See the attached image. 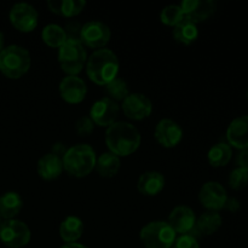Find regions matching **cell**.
<instances>
[{
  "label": "cell",
  "mask_w": 248,
  "mask_h": 248,
  "mask_svg": "<svg viewBox=\"0 0 248 248\" xmlns=\"http://www.w3.org/2000/svg\"><path fill=\"white\" fill-rule=\"evenodd\" d=\"M61 248H89L86 246H84V245L81 244H78V242H74V244H65L63 245Z\"/></svg>",
  "instance_id": "cell-37"
},
{
  "label": "cell",
  "mask_w": 248,
  "mask_h": 248,
  "mask_svg": "<svg viewBox=\"0 0 248 248\" xmlns=\"http://www.w3.org/2000/svg\"><path fill=\"white\" fill-rule=\"evenodd\" d=\"M232 156V149L228 143H217L207 153L208 164L212 167H223L229 164Z\"/></svg>",
  "instance_id": "cell-26"
},
{
  "label": "cell",
  "mask_w": 248,
  "mask_h": 248,
  "mask_svg": "<svg viewBox=\"0 0 248 248\" xmlns=\"http://www.w3.org/2000/svg\"><path fill=\"white\" fill-rule=\"evenodd\" d=\"M240 207H241V203H240V201L237 200L236 198H229V196H228L227 202H225L224 205L225 210L229 211V212L232 213H235L240 210Z\"/></svg>",
  "instance_id": "cell-34"
},
{
  "label": "cell",
  "mask_w": 248,
  "mask_h": 248,
  "mask_svg": "<svg viewBox=\"0 0 248 248\" xmlns=\"http://www.w3.org/2000/svg\"><path fill=\"white\" fill-rule=\"evenodd\" d=\"M121 110L131 120L140 121L149 118L153 111V103L145 94L133 92L121 102Z\"/></svg>",
  "instance_id": "cell-11"
},
{
  "label": "cell",
  "mask_w": 248,
  "mask_h": 248,
  "mask_svg": "<svg viewBox=\"0 0 248 248\" xmlns=\"http://www.w3.org/2000/svg\"><path fill=\"white\" fill-rule=\"evenodd\" d=\"M84 229V223L80 218L75 217V216H69L63 219L60 225L61 239L65 244H74L82 236Z\"/></svg>",
  "instance_id": "cell-23"
},
{
  "label": "cell",
  "mask_w": 248,
  "mask_h": 248,
  "mask_svg": "<svg viewBox=\"0 0 248 248\" xmlns=\"http://www.w3.org/2000/svg\"><path fill=\"white\" fill-rule=\"evenodd\" d=\"M222 223L223 219L219 213L207 211V212L202 213L199 218H196L195 227H194L190 235H193L194 237L210 236L222 227Z\"/></svg>",
  "instance_id": "cell-19"
},
{
  "label": "cell",
  "mask_w": 248,
  "mask_h": 248,
  "mask_svg": "<svg viewBox=\"0 0 248 248\" xmlns=\"http://www.w3.org/2000/svg\"><path fill=\"white\" fill-rule=\"evenodd\" d=\"M60 94L67 103L78 104L86 97L87 86L78 75H67L60 82Z\"/></svg>",
  "instance_id": "cell-15"
},
{
  "label": "cell",
  "mask_w": 248,
  "mask_h": 248,
  "mask_svg": "<svg viewBox=\"0 0 248 248\" xmlns=\"http://www.w3.org/2000/svg\"><path fill=\"white\" fill-rule=\"evenodd\" d=\"M172 35L177 43L183 44V45H191L199 36L198 24L184 16L183 19L173 27Z\"/></svg>",
  "instance_id": "cell-24"
},
{
  "label": "cell",
  "mask_w": 248,
  "mask_h": 248,
  "mask_svg": "<svg viewBox=\"0 0 248 248\" xmlns=\"http://www.w3.org/2000/svg\"><path fill=\"white\" fill-rule=\"evenodd\" d=\"M154 137L156 142L164 148H174L183 138V130L172 119H162L155 126Z\"/></svg>",
  "instance_id": "cell-13"
},
{
  "label": "cell",
  "mask_w": 248,
  "mask_h": 248,
  "mask_svg": "<svg viewBox=\"0 0 248 248\" xmlns=\"http://www.w3.org/2000/svg\"><path fill=\"white\" fill-rule=\"evenodd\" d=\"M46 5L53 14L72 18L81 14L82 10L86 6V1L84 0H48Z\"/></svg>",
  "instance_id": "cell-21"
},
{
  "label": "cell",
  "mask_w": 248,
  "mask_h": 248,
  "mask_svg": "<svg viewBox=\"0 0 248 248\" xmlns=\"http://www.w3.org/2000/svg\"><path fill=\"white\" fill-rule=\"evenodd\" d=\"M104 91H106L107 97L113 99L116 103H118V102H123L124 99L131 93L127 82L119 77L115 78L114 80H111L110 82H108V84L104 86Z\"/></svg>",
  "instance_id": "cell-28"
},
{
  "label": "cell",
  "mask_w": 248,
  "mask_h": 248,
  "mask_svg": "<svg viewBox=\"0 0 248 248\" xmlns=\"http://www.w3.org/2000/svg\"><path fill=\"white\" fill-rule=\"evenodd\" d=\"M81 27L79 22L77 21H68L65 26L63 27L67 35V40H80V31Z\"/></svg>",
  "instance_id": "cell-33"
},
{
  "label": "cell",
  "mask_w": 248,
  "mask_h": 248,
  "mask_svg": "<svg viewBox=\"0 0 248 248\" xmlns=\"http://www.w3.org/2000/svg\"><path fill=\"white\" fill-rule=\"evenodd\" d=\"M179 7L184 16L198 24L205 22L215 14L217 4L213 0H184L179 4Z\"/></svg>",
  "instance_id": "cell-14"
},
{
  "label": "cell",
  "mask_w": 248,
  "mask_h": 248,
  "mask_svg": "<svg viewBox=\"0 0 248 248\" xmlns=\"http://www.w3.org/2000/svg\"><path fill=\"white\" fill-rule=\"evenodd\" d=\"M227 140L230 147L244 150L248 148V115L234 119L228 126Z\"/></svg>",
  "instance_id": "cell-17"
},
{
  "label": "cell",
  "mask_w": 248,
  "mask_h": 248,
  "mask_svg": "<svg viewBox=\"0 0 248 248\" xmlns=\"http://www.w3.org/2000/svg\"><path fill=\"white\" fill-rule=\"evenodd\" d=\"M172 248H200V245H199L196 237L190 234H186L176 237Z\"/></svg>",
  "instance_id": "cell-32"
},
{
  "label": "cell",
  "mask_w": 248,
  "mask_h": 248,
  "mask_svg": "<svg viewBox=\"0 0 248 248\" xmlns=\"http://www.w3.org/2000/svg\"><path fill=\"white\" fill-rule=\"evenodd\" d=\"M62 161L63 170L69 176L84 178L96 169L97 155L91 145L81 143L68 148Z\"/></svg>",
  "instance_id": "cell-3"
},
{
  "label": "cell",
  "mask_w": 248,
  "mask_h": 248,
  "mask_svg": "<svg viewBox=\"0 0 248 248\" xmlns=\"http://www.w3.org/2000/svg\"><path fill=\"white\" fill-rule=\"evenodd\" d=\"M183 17L184 15L179 5H167L166 7L162 9L161 14H160V19H161L162 23L171 27L177 26L183 19Z\"/></svg>",
  "instance_id": "cell-29"
},
{
  "label": "cell",
  "mask_w": 248,
  "mask_h": 248,
  "mask_svg": "<svg viewBox=\"0 0 248 248\" xmlns=\"http://www.w3.org/2000/svg\"><path fill=\"white\" fill-rule=\"evenodd\" d=\"M196 217L194 211L188 206H177L171 211L167 219V224L173 229L176 234H191L195 227Z\"/></svg>",
  "instance_id": "cell-16"
},
{
  "label": "cell",
  "mask_w": 248,
  "mask_h": 248,
  "mask_svg": "<svg viewBox=\"0 0 248 248\" xmlns=\"http://www.w3.org/2000/svg\"><path fill=\"white\" fill-rule=\"evenodd\" d=\"M119 113H120V106L113 99L103 97L92 104L89 116L94 125L108 128L109 126L116 123Z\"/></svg>",
  "instance_id": "cell-10"
},
{
  "label": "cell",
  "mask_w": 248,
  "mask_h": 248,
  "mask_svg": "<svg viewBox=\"0 0 248 248\" xmlns=\"http://www.w3.org/2000/svg\"><path fill=\"white\" fill-rule=\"evenodd\" d=\"M227 190L218 182H207L199 191V201L208 211L218 212L224 208L227 202Z\"/></svg>",
  "instance_id": "cell-12"
},
{
  "label": "cell",
  "mask_w": 248,
  "mask_h": 248,
  "mask_svg": "<svg viewBox=\"0 0 248 248\" xmlns=\"http://www.w3.org/2000/svg\"><path fill=\"white\" fill-rule=\"evenodd\" d=\"M58 62L68 75H78L87 62L85 46L80 40H67L58 48Z\"/></svg>",
  "instance_id": "cell-6"
},
{
  "label": "cell",
  "mask_w": 248,
  "mask_h": 248,
  "mask_svg": "<svg viewBox=\"0 0 248 248\" xmlns=\"http://www.w3.org/2000/svg\"><path fill=\"white\" fill-rule=\"evenodd\" d=\"M1 223H2V219H1V218H0V225H1Z\"/></svg>",
  "instance_id": "cell-39"
},
{
  "label": "cell",
  "mask_w": 248,
  "mask_h": 248,
  "mask_svg": "<svg viewBox=\"0 0 248 248\" xmlns=\"http://www.w3.org/2000/svg\"><path fill=\"white\" fill-rule=\"evenodd\" d=\"M9 18L17 31L31 33L38 26L39 14L33 5L28 2H17L10 10Z\"/></svg>",
  "instance_id": "cell-9"
},
{
  "label": "cell",
  "mask_w": 248,
  "mask_h": 248,
  "mask_svg": "<svg viewBox=\"0 0 248 248\" xmlns=\"http://www.w3.org/2000/svg\"><path fill=\"white\" fill-rule=\"evenodd\" d=\"M164 174L157 171H148L140 174L137 181V190L144 196H156L165 188Z\"/></svg>",
  "instance_id": "cell-18"
},
{
  "label": "cell",
  "mask_w": 248,
  "mask_h": 248,
  "mask_svg": "<svg viewBox=\"0 0 248 248\" xmlns=\"http://www.w3.org/2000/svg\"><path fill=\"white\" fill-rule=\"evenodd\" d=\"M41 39H43L44 44L50 47L60 48L67 41V35H65L63 27L51 23L44 27L43 31H41Z\"/></svg>",
  "instance_id": "cell-27"
},
{
  "label": "cell",
  "mask_w": 248,
  "mask_h": 248,
  "mask_svg": "<svg viewBox=\"0 0 248 248\" xmlns=\"http://www.w3.org/2000/svg\"><path fill=\"white\" fill-rule=\"evenodd\" d=\"M23 207L21 195L15 191H7L0 196V218L2 220L15 219Z\"/></svg>",
  "instance_id": "cell-22"
},
{
  "label": "cell",
  "mask_w": 248,
  "mask_h": 248,
  "mask_svg": "<svg viewBox=\"0 0 248 248\" xmlns=\"http://www.w3.org/2000/svg\"><path fill=\"white\" fill-rule=\"evenodd\" d=\"M36 171H38L40 178L45 179V181H53V179L58 178L64 171L62 159L51 153L43 155L36 165Z\"/></svg>",
  "instance_id": "cell-20"
},
{
  "label": "cell",
  "mask_w": 248,
  "mask_h": 248,
  "mask_svg": "<svg viewBox=\"0 0 248 248\" xmlns=\"http://www.w3.org/2000/svg\"><path fill=\"white\" fill-rule=\"evenodd\" d=\"M236 161L239 167H241V169H244L245 171L248 172V148L244 150H240Z\"/></svg>",
  "instance_id": "cell-35"
},
{
  "label": "cell",
  "mask_w": 248,
  "mask_h": 248,
  "mask_svg": "<svg viewBox=\"0 0 248 248\" xmlns=\"http://www.w3.org/2000/svg\"><path fill=\"white\" fill-rule=\"evenodd\" d=\"M111 36L110 28L101 21H90L81 27L80 41L84 46L96 48H106Z\"/></svg>",
  "instance_id": "cell-8"
},
{
  "label": "cell",
  "mask_w": 248,
  "mask_h": 248,
  "mask_svg": "<svg viewBox=\"0 0 248 248\" xmlns=\"http://www.w3.org/2000/svg\"><path fill=\"white\" fill-rule=\"evenodd\" d=\"M228 184L232 190H241L248 184V172L241 167L232 170L228 178Z\"/></svg>",
  "instance_id": "cell-30"
},
{
  "label": "cell",
  "mask_w": 248,
  "mask_h": 248,
  "mask_svg": "<svg viewBox=\"0 0 248 248\" xmlns=\"http://www.w3.org/2000/svg\"><path fill=\"white\" fill-rule=\"evenodd\" d=\"M31 229L18 219L2 220L0 225V241L10 248H21L31 241Z\"/></svg>",
  "instance_id": "cell-7"
},
{
  "label": "cell",
  "mask_w": 248,
  "mask_h": 248,
  "mask_svg": "<svg viewBox=\"0 0 248 248\" xmlns=\"http://www.w3.org/2000/svg\"><path fill=\"white\" fill-rule=\"evenodd\" d=\"M121 161L120 157L116 156L115 154L110 152L103 153L97 157L96 161V170L98 174L103 178H113L118 174L120 170Z\"/></svg>",
  "instance_id": "cell-25"
},
{
  "label": "cell",
  "mask_w": 248,
  "mask_h": 248,
  "mask_svg": "<svg viewBox=\"0 0 248 248\" xmlns=\"http://www.w3.org/2000/svg\"><path fill=\"white\" fill-rule=\"evenodd\" d=\"M67 150L68 148L65 147V144H63V143H55V144L52 145V148H51V154L63 159V156H64V154L67 153Z\"/></svg>",
  "instance_id": "cell-36"
},
{
  "label": "cell",
  "mask_w": 248,
  "mask_h": 248,
  "mask_svg": "<svg viewBox=\"0 0 248 248\" xmlns=\"http://www.w3.org/2000/svg\"><path fill=\"white\" fill-rule=\"evenodd\" d=\"M31 53L19 45H10L0 52V72L9 79H19L29 70Z\"/></svg>",
  "instance_id": "cell-4"
},
{
  "label": "cell",
  "mask_w": 248,
  "mask_h": 248,
  "mask_svg": "<svg viewBox=\"0 0 248 248\" xmlns=\"http://www.w3.org/2000/svg\"><path fill=\"white\" fill-rule=\"evenodd\" d=\"M86 74L92 82L106 86L108 82L118 78L119 60L114 51L109 48L96 50L87 58Z\"/></svg>",
  "instance_id": "cell-2"
},
{
  "label": "cell",
  "mask_w": 248,
  "mask_h": 248,
  "mask_svg": "<svg viewBox=\"0 0 248 248\" xmlns=\"http://www.w3.org/2000/svg\"><path fill=\"white\" fill-rule=\"evenodd\" d=\"M142 137L132 124L116 121L106 131V144L109 152L119 157H126L140 148Z\"/></svg>",
  "instance_id": "cell-1"
},
{
  "label": "cell",
  "mask_w": 248,
  "mask_h": 248,
  "mask_svg": "<svg viewBox=\"0 0 248 248\" xmlns=\"http://www.w3.org/2000/svg\"><path fill=\"white\" fill-rule=\"evenodd\" d=\"M74 130L80 137H86V136L91 135L93 132L94 124L90 116H81V118L75 121Z\"/></svg>",
  "instance_id": "cell-31"
},
{
  "label": "cell",
  "mask_w": 248,
  "mask_h": 248,
  "mask_svg": "<svg viewBox=\"0 0 248 248\" xmlns=\"http://www.w3.org/2000/svg\"><path fill=\"white\" fill-rule=\"evenodd\" d=\"M5 36L2 34V31H0V52L5 48Z\"/></svg>",
  "instance_id": "cell-38"
},
{
  "label": "cell",
  "mask_w": 248,
  "mask_h": 248,
  "mask_svg": "<svg viewBox=\"0 0 248 248\" xmlns=\"http://www.w3.org/2000/svg\"><path fill=\"white\" fill-rule=\"evenodd\" d=\"M247 99H248V91H247Z\"/></svg>",
  "instance_id": "cell-40"
},
{
  "label": "cell",
  "mask_w": 248,
  "mask_h": 248,
  "mask_svg": "<svg viewBox=\"0 0 248 248\" xmlns=\"http://www.w3.org/2000/svg\"><path fill=\"white\" fill-rule=\"evenodd\" d=\"M177 234L167 222L154 220L140 229V239L145 248H172Z\"/></svg>",
  "instance_id": "cell-5"
}]
</instances>
